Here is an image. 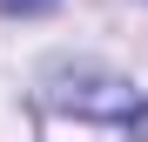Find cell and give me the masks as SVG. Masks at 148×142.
<instances>
[{"label": "cell", "instance_id": "7a4b0ae2", "mask_svg": "<svg viewBox=\"0 0 148 142\" xmlns=\"http://www.w3.org/2000/svg\"><path fill=\"white\" fill-rule=\"evenodd\" d=\"M7 14H40V7H54V0H0Z\"/></svg>", "mask_w": 148, "mask_h": 142}, {"label": "cell", "instance_id": "6da1fadb", "mask_svg": "<svg viewBox=\"0 0 148 142\" xmlns=\"http://www.w3.org/2000/svg\"><path fill=\"white\" fill-rule=\"evenodd\" d=\"M40 102L61 108V115H88V122H114V129L148 135V102L135 95V81L101 75V68H47Z\"/></svg>", "mask_w": 148, "mask_h": 142}]
</instances>
